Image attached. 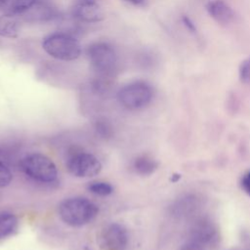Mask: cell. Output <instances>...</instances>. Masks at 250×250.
<instances>
[{"mask_svg":"<svg viewBox=\"0 0 250 250\" xmlns=\"http://www.w3.org/2000/svg\"><path fill=\"white\" fill-rule=\"evenodd\" d=\"M21 171L29 178L40 183H52L58 177L54 161L42 153H30L21 161Z\"/></svg>","mask_w":250,"mask_h":250,"instance_id":"3957f363","label":"cell"},{"mask_svg":"<svg viewBox=\"0 0 250 250\" xmlns=\"http://www.w3.org/2000/svg\"><path fill=\"white\" fill-rule=\"evenodd\" d=\"M36 2L37 0H2L0 10L4 14L20 16L28 11Z\"/></svg>","mask_w":250,"mask_h":250,"instance_id":"7c38bea8","label":"cell"},{"mask_svg":"<svg viewBox=\"0 0 250 250\" xmlns=\"http://www.w3.org/2000/svg\"><path fill=\"white\" fill-rule=\"evenodd\" d=\"M241 187L244 191L250 195V172L245 174L241 179Z\"/></svg>","mask_w":250,"mask_h":250,"instance_id":"d6986e66","label":"cell"},{"mask_svg":"<svg viewBox=\"0 0 250 250\" xmlns=\"http://www.w3.org/2000/svg\"><path fill=\"white\" fill-rule=\"evenodd\" d=\"M128 244V233L124 226L112 223L104 228L100 235V246L103 250H125Z\"/></svg>","mask_w":250,"mask_h":250,"instance_id":"52a82bcc","label":"cell"},{"mask_svg":"<svg viewBox=\"0 0 250 250\" xmlns=\"http://www.w3.org/2000/svg\"><path fill=\"white\" fill-rule=\"evenodd\" d=\"M1 5H2V0H0V9H1Z\"/></svg>","mask_w":250,"mask_h":250,"instance_id":"7402d4cb","label":"cell"},{"mask_svg":"<svg viewBox=\"0 0 250 250\" xmlns=\"http://www.w3.org/2000/svg\"><path fill=\"white\" fill-rule=\"evenodd\" d=\"M20 33V21L18 16L3 14L0 16V36L16 38Z\"/></svg>","mask_w":250,"mask_h":250,"instance_id":"8fae6325","label":"cell"},{"mask_svg":"<svg viewBox=\"0 0 250 250\" xmlns=\"http://www.w3.org/2000/svg\"><path fill=\"white\" fill-rule=\"evenodd\" d=\"M95 130L96 132L104 139L110 138L112 135V127L111 125L104 119L97 120L95 124Z\"/></svg>","mask_w":250,"mask_h":250,"instance_id":"e0dca14e","label":"cell"},{"mask_svg":"<svg viewBox=\"0 0 250 250\" xmlns=\"http://www.w3.org/2000/svg\"><path fill=\"white\" fill-rule=\"evenodd\" d=\"M67 171L74 177L90 178L98 175L102 170L100 160L90 152L74 150L65 163Z\"/></svg>","mask_w":250,"mask_h":250,"instance_id":"8992f818","label":"cell"},{"mask_svg":"<svg viewBox=\"0 0 250 250\" xmlns=\"http://www.w3.org/2000/svg\"><path fill=\"white\" fill-rule=\"evenodd\" d=\"M87 57L92 67L103 77L111 75L116 68L117 54L108 43L97 42L90 45Z\"/></svg>","mask_w":250,"mask_h":250,"instance_id":"5b68a950","label":"cell"},{"mask_svg":"<svg viewBox=\"0 0 250 250\" xmlns=\"http://www.w3.org/2000/svg\"><path fill=\"white\" fill-rule=\"evenodd\" d=\"M238 78L243 84H250V56L239 63Z\"/></svg>","mask_w":250,"mask_h":250,"instance_id":"2e32d148","label":"cell"},{"mask_svg":"<svg viewBox=\"0 0 250 250\" xmlns=\"http://www.w3.org/2000/svg\"><path fill=\"white\" fill-rule=\"evenodd\" d=\"M205 10L208 16L221 25H229L235 19L234 10L225 0H209L205 5Z\"/></svg>","mask_w":250,"mask_h":250,"instance_id":"ba28073f","label":"cell"},{"mask_svg":"<svg viewBox=\"0 0 250 250\" xmlns=\"http://www.w3.org/2000/svg\"><path fill=\"white\" fill-rule=\"evenodd\" d=\"M126 1H128L134 5H142L145 0H126Z\"/></svg>","mask_w":250,"mask_h":250,"instance_id":"ffe728a7","label":"cell"},{"mask_svg":"<svg viewBox=\"0 0 250 250\" xmlns=\"http://www.w3.org/2000/svg\"><path fill=\"white\" fill-rule=\"evenodd\" d=\"M23 15L25 19L30 21H49L58 17V14L54 8L45 4H39L37 2Z\"/></svg>","mask_w":250,"mask_h":250,"instance_id":"30bf717a","label":"cell"},{"mask_svg":"<svg viewBox=\"0 0 250 250\" xmlns=\"http://www.w3.org/2000/svg\"><path fill=\"white\" fill-rule=\"evenodd\" d=\"M188 250H197V248H196L194 245H192V247L188 246Z\"/></svg>","mask_w":250,"mask_h":250,"instance_id":"44dd1931","label":"cell"},{"mask_svg":"<svg viewBox=\"0 0 250 250\" xmlns=\"http://www.w3.org/2000/svg\"><path fill=\"white\" fill-rule=\"evenodd\" d=\"M135 172L142 176L151 175L157 168V162L147 155H141L137 157L133 163Z\"/></svg>","mask_w":250,"mask_h":250,"instance_id":"4fadbf2b","label":"cell"},{"mask_svg":"<svg viewBox=\"0 0 250 250\" xmlns=\"http://www.w3.org/2000/svg\"><path fill=\"white\" fill-rule=\"evenodd\" d=\"M98 212V206L85 197H70L59 205L62 221L70 227H82L91 223Z\"/></svg>","mask_w":250,"mask_h":250,"instance_id":"6da1fadb","label":"cell"},{"mask_svg":"<svg viewBox=\"0 0 250 250\" xmlns=\"http://www.w3.org/2000/svg\"><path fill=\"white\" fill-rule=\"evenodd\" d=\"M72 15L84 22H98L104 19V13L95 0H78L72 8Z\"/></svg>","mask_w":250,"mask_h":250,"instance_id":"9c48e42d","label":"cell"},{"mask_svg":"<svg viewBox=\"0 0 250 250\" xmlns=\"http://www.w3.org/2000/svg\"><path fill=\"white\" fill-rule=\"evenodd\" d=\"M88 189L96 194V195H101V196H105L113 191V188L109 183L106 182H102V181H97V182H92L88 186Z\"/></svg>","mask_w":250,"mask_h":250,"instance_id":"9a60e30c","label":"cell"},{"mask_svg":"<svg viewBox=\"0 0 250 250\" xmlns=\"http://www.w3.org/2000/svg\"><path fill=\"white\" fill-rule=\"evenodd\" d=\"M154 91L152 86L146 81H135L123 86L117 93L120 104L130 110L141 109L152 100Z\"/></svg>","mask_w":250,"mask_h":250,"instance_id":"277c9868","label":"cell"},{"mask_svg":"<svg viewBox=\"0 0 250 250\" xmlns=\"http://www.w3.org/2000/svg\"><path fill=\"white\" fill-rule=\"evenodd\" d=\"M42 48L49 56L60 61H74L81 55L79 41L71 34L64 32H56L45 37Z\"/></svg>","mask_w":250,"mask_h":250,"instance_id":"7a4b0ae2","label":"cell"},{"mask_svg":"<svg viewBox=\"0 0 250 250\" xmlns=\"http://www.w3.org/2000/svg\"><path fill=\"white\" fill-rule=\"evenodd\" d=\"M13 179V175L10 169L0 161V188L7 187Z\"/></svg>","mask_w":250,"mask_h":250,"instance_id":"ac0fdd59","label":"cell"},{"mask_svg":"<svg viewBox=\"0 0 250 250\" xmlns=\"http://www.w3.org/2000/svg\"><path fill=\"white\" fill-rule=\"evenodd\" d=\"M18 229V218L8 212L0 213V239L11 235Z\"/></svg>","mask_w":250,"mask_h":250,"instance_id":"5bb4252c","label":"cell"}]
</instances>
